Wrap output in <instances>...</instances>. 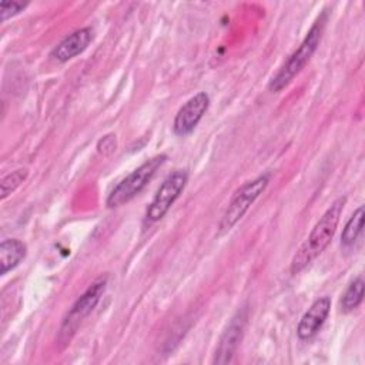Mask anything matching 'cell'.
Instances as JSON below:
<instances>
[{"mask_svg":"<svg viewBox=\"0 0 365 365\" xmlns=\"http://www.w3.org/2000/svg\"><path fill=\"white\" fill-rule=\"evenodd\" d=\"M345 202L346 198L339 197L324 212V215L319 218V221L309 232L305 242L295 252L289 267L291 274H298L299 271H302L312 259H315L328 247L336 231Z\"/></svg>","mask_w":365,"mask_h":365,"instance_id":"obj_1","label":"cell"},{"mask_svg":"<svg viewBox=\"0 0 365 365\" xmlns=\"http://www.w3.org/2000/svg\"><path fill=\"white\" fill-rule=\"evenodd\" d=\"M325 23H327V13H322L311 26V29L308 30L299 47L289 56V58L285 61L281 70L271 78L268 86L271 91L278 93L282 88H285L294 80V77L305 67V64L309 61V58L312 57L314 51L317 50L321 41Z\"/></svg>","mask_w":365,"mask_h":365,"instance_id":"obj_2","label":"cell"},{"mask_svg":"<svg viewBox=\"0 0 365 365\" xmlns=\"http://www.w3.org/2000/svg\"><path fill=\"white\" fill-rule=\"evenodd\" d=\"M167 155L160 154L155 155L145 163H143L138 168H135L131 174H128L125 178H123L108 194L106 204L108 208H117L120 205H124L125 202L131 201L135 195H138L145 185L151 181V178L155 175L157 170L165 163Z\"/></svg>","mask_w":365,"mask_h":365,"instance_id":"obj_3","label":"cell"},{"mask_svg":"<svg viewBox=\"0 0 365 365\" xmlns=\"http://www.w3.org/2000/svg\"><path fill=\"white\" fill-rule=\"evenodd\" d=\"M268 185V174L258 175L257 178L242 184L232 195L228 207L225 208L221 221L218 224V232L224 234L230 231L250 210L254 201L264 192Z\"/></svg>","mask_w":365,"mask_h":365,"instance_id":"obj_4","label":"cell"},{"mask_svg":"<svg viewBox=\"0 0 365 365\" xmlns=\"http://www.w3.org/2000/svg\"><path fill=\"white\" fill-rule=\"evenodd\" d=\"M106 284H107V278L101 277L98 279H96L80 297L73 304L71 309L68 311V314L66 315L61 328H60V335L58 339L63 341L64 344L68 342L73 335L76 334L77 328L80 327V324L83 322V319L96 308V305L98 304L104 289H106Z\"/></svg>","mask_w":365,"mask_h":365,"instance_id":"obj_5","label":"cell"},{"mask_svg":"<svg viewBox=\"0 0 365 365\" xmlns=\"http://www.w3.org/2000/svg\"><path fill=\"white\" fill-rule=\"evenodd\" d=\"M187 181L188 173L185 170H175L171 174H168L167 178L161 182L160 188L157 190L150 205L147 207L145 221L155 222L161 220L168 212L175 200L180 197Z\"/></svg>","mask_w":365,"mask_h":365,"instance_id":"obj_6","label":"cell"},{"mask_svg":"<svg viewBox=\"0 0 365 365\" xmlns=\"http://www.w3.org/2000/svg\"><path fill=\"white\" fill-rule=\"evenodd\" d=\"M208 106H210V97L207 93L200 91L194 97H191L178 110L174 118V123H173L174 133L180 137L190 134L197 127V124L200 123L205 111L208 110Z\"/></svg>","mask_w":365,"mask_h":365,"instance_id":"obj_7","label":"cell"},{"mask_svg":"<svg viewBox=\"0 0 365 365\" xmlns=\"http://www.w3.org/2000/svg\"><path fill=\"white\" fill-rule=\"evenodd\" d=\"M245 319H247L245 311H238L235 314V317L231 319V322L228 324V327L222 332V335L220 338V342H218V346L215 349V356H214L215 364L231 362V359H232V356L237 351V346L241 341Z\"/></svg>","mask_w":365,"mask_h":365,"instance_id":"obj_8","label":"cell"},{"mask_svg":"<svg viewBox=\"0 0 365 365\" xmlns=\"http://www.w3.org/2000/svg\"><path fill=\"white\" fill-rule=\"evenodd\" d=\"M331 309V298L322 297L314 301V304L308 308V311L302 315L298 327L297 335L299 339H311L324 325L325 319L328 318Z\"/></svg>","mask_w":365,"mask_h":365,"instance_id":"obj_9","label":"cell"},{"mask_svg":"<svg viewBox=\"0 0 365 365\" xmlns=\"http://www.w3.org/2000/svg\"><path fill=\"white\" fill-rule=\"evenodd\" d=\"M93 40V30L90 27L78 29L66 36L51 51V57L57 61H68L77 54L83 53Z\"/></svg>","mask_w":365,"mask_h":365,"instance_id":"obj_10","label":"cell"},{"mask_svg":"<svg viewBox=\"0 0 365 365\" xmlns=\"http://www.w3.org/2000/svg\"><path fill=\"white\" fill-rule=\"evenodd\" d=\"M27 247L23 241L17 238L3 240L0 244V272L1 275L7 274L13 268H16L21 259L26 257Z\"/></svg>","mask_w":365,"mask_h":365,"instance_id":"obj_11","label":"cell"},{"mask_svg":"<svg viewBox=\"0 0 365 365\" xmlns=\"http://www.w3.org/2000/svg\"><path fill=\"white\" fill-rule=\"evenodd\" d=\"M364 207H359L345 224L342 234H341V244L345 247H351L362 232V222H364Z\"/></svg>","mask_w":365,"mask_h":365,"instance_id":"obj_12","label":"cell"},{"mask_svg":"<svg viewBox=\"0 0 365 365\" xmlns=\"http://www.w3.org/2000/svg\"><path fill=\"white\" fill-rule=\"evenodd\" d=\"M362 299H364V279L356 278L349 284V287L344 292V295L341 298V308H342V311L349 312V311L358 308V305L362 302Z\"/></svg>","mask_w":365,"mask_h":365,"instance_id":"obj_13","label":"cell"},{"mask_svg":"<svg viewBox=\"0 0 365 365\" xmlns=\"http://www.w3.org/2000/svg\"><path fill=\"white\" fill-rule=\"evenodd\" d=\"M27 175H29L27 168H19V170H14V171L6 174L1 178V182H0V190H1L0 198H1V201H4L11 192H14L16 188H19L23 181H26Z\"/></svg>","mask_w":365,"mask_h":365,"instance_id":"obj_14","label":"cell"},{"mask_svg":"<svg viewBox=\"0 0 365 365\" xmlns=\"http://www.w3.org/2000/svg\"><path fill=\"white\" fill-rule=\"evenodd\" d=\"M27 6V3L23 1H9V0H3L0 1V13H1V20L6 21L10 17L19 14L20 11L24 10V7Z\"/></svg>","mask_w":365,"mask_h":365,"instance_id":"obj_15","label":"cell"},{"mask_svg":"<svg viewBox=\"0 0 365 365\" xmlns=\"http://www.w3.org/2000/svg\"><path fill=\"white\" fill-rule=\"evenodd\" d=\"M115 145H117L115 135L114 134H107V135H104L103 138L98 140L97 150H98L100 154L108 155V154H111L115 150Z\"/></svg>","mask_w":365,"mask_h":365,"instance_id":"obj_16","label":"cell"}]
</instances>
